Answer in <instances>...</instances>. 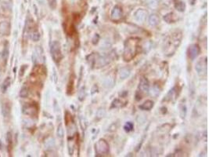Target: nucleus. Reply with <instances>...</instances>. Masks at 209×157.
Listing matches in <instances>:
<instances>
[{"instance_id":"16","label":"nucleus","mask_w":209,"mask_h":157,"mask_svg":"<svg viewBox=\"0 0 209 157\" xmlns=\"http://www.w3.org/2000/svg\"><path fill=\"white\" fill-rule=\"evenodd\" d=\"M31 38L34 42H38L39 41V39L41 38V36H40V33L39 31H34L33 33L31 34Z\"/></svg>"},{"instance_id":"20","label":"nucleus","mask_w":209,"mask_h":157,"mask_svg":"<svg viewBox=\"0 0 209 157\" xmlns=\"http://www.w3.org/2000/svg\"><path fill=\"white\" fill-rule=\"evenodd\" d=\"M64 129H63L62 125L60 124V125L58 126V129H57V136L59 137L60 138H62L63 137H64Z\"/></svg>"},{"instance_id":"15","label":"nucleus","mask_w":209,"mask_h":157,"mask_svg":"<svg viewBox=\"0 0 209 157\" xmlns=\"http://www.w3.org/2000/svg\"><path fill=\"white\" fill-rule=\"evenodd\" d=\"M175 7H176L177 10L180 11V12H183L185 10V9H186V5L183 2L178 1L177 3H175Z\"/></svg>"},{"instance_id":"23","label":"nucleus","mask_w":209,"mask_h":157,"mask_svg":"<svg viewBox=\"0 0 209 157\" xmlns=\"http://www.w3.org/2000/svg\"><path fill=\"white\" fill-rule=\"evenodd\" d=\"M6 142H7L8 144L10 145L12 142H13V137H12V134L10 132H8L6 134Z\"/></svg>"},{"instance_id":"4","label":"nucleus","mask_w":209,"mask_h":157,"mask_svg":"<svg viewBox=\"0 0 209 157\" xmlns=\"http://www.w3.org/2000/svg\"><path fill=\"white\" fill-rule=\"evenodd\" d=\"M200 54V47L197 44H193L188 49V55L190 59H195Z\"/></svg>"},{"instance_id":"6","label":"nucleus","mask_w":209,"mask_h":157,"mask_svg":"<svg viewBox=\"0 0 209 157\" xmlns=\"http://www.w3.org/2000/svg\"><path fill=\"white\" fill-rule=\"evenodd\" d=\"M121 17H122V10L121 8L118 6H114L111 12V19L114 21H118L121 19Z\"/></svg>"},{"instance_id":"21","label":"nucleus","mask_w":209,"mask_h":157,"mask_svg":"<svg viewBox=\"0 0 209 157\" xmlns=\"http://www.w3.org/2000/svg\"><path fill=\"white\" fill-rule=\"evenodd\" d=\"M3 116L6 117V116H9V114H10V108L7 107V105H3Z\"/></svg>"},{"instance_id":"24","label":"nucleus","mask_w":209,"mask_h":157,"mask_svg":"<svg viewBox=\"0 0 209 157\" xmlns=\"http://www.w3.org/2000/svg\"><path fill=\"white\" fill-rule=\"evenodd\" d=\"M78 98L80 99L81 100H82L85 98V89L82 88V89H81V90L79 91V93H78Z\"/></svg>"},{"instance_id":"5","label":"nucleus","mask_w":209,"mask_h":157,"mask_svg":"<svg viewBox=\"0 0 209 157\" xmlns=\"http://www.w3.org/2000/svg\"><path fill=\"white\" fill-rule=\"evenodd\" d=\"M135 18L137 21L140 23H143L146 20L147 16V12L143 9H139L135 13Z\"/></svg>"},{"instance_id":"12","label":"nucleus","mask_w":209,"mask_h":157,"mask_svg":"<svg viewBox=\"0 0 209 157\" xmlns=\"http://www.w3.org/2000/svg\"><path fill=\"white\" fill-rule=\"evenodd\" d=\"M146 5L150 9H156L158 6V0H145Z\"/></svg>"},{"instance_id":"3","label":"nucleus","mask_w":209,"mask_h":157,"mask_svg":"<svg viewBox=\"0 0 209 157\" xmlns=\"http://www.w3.org/2000/svg\"><path fill=\"white\" fill-rule=\"evenodd\" d=\"M96 152L100 155L106 154L109 152V144L105 140L100 139L96 144Z\"/></svg>"},{"instance_id":"18","label":"nucleus","mask_w":209,"mask_h":157,"mask_svg":"<svg viewBox=\"0 0 209 157\" xmlns=\"http://www.w3.org/2000/svg\"><path fill=\"white\" fill-rule=\"evenodd\" d=\"M10 84V78H7V79L4 81L3 86H2L3 92H6V90H7V87H9Z\"/></svg>"},{"instance_id":"10","label":"nucleus","mask_w":209,"mask_h":157,"mask_svg":"<svg viewBox=\"0 0 209 157\" xmlns=\"http://www.w3.org/2000/svg\"><path fill=\"white\" fill-rule=\"evenodd\" d=\"M160 22V18L157 14H152L149 17V24L151 26H156L158 25Z\"/></svg>"},{"instance_id":"25","label":"nucleus","mask_w":209,"mask_h":157,"mask_svg":"<svg viewBox=\"0 0 209 157\" xmlns=\"http://www.w3.org/2000/svg\"><path fill=\"white\" fill-rule=\"evenodd\" d=\"M164 4H166V5H169V3H171V0H161Z\"/></svg>"},{"instance_id":"7","label":"nucleus","mask_w":209,"mask_h":157,"mask_svg":"<svg viewBox=\"0 0 209 157\" xmlns=\"http://www.w3.org/2000/svg\"><path fill=\"white\" fill-rule=\"evenodd\" d=\"M139 90L138 92L143 94H147L149 91V82L145 78H142L139 81Z\"/></svg>"},{"instance_id":"17","label":"nucleus","mask_w":209,"mask_h":157,"mask_svg":"<svg viewBox=\"0 0 209 157\" xmlns=\"http://www.w3.org/2000/svg\"><path fill=\"white\" fill-rule=\"evenodd\" d=\"M20 97L22 98H25L28 96V90L26 87H23L20 91V94H19Z\"/></svg>"},{"instance_id":"11","label":"nucleus","mask_w":209,"mask_h":157,"mask_svg":"<svg viewBox=\"0 0 209 157\" xmlns=\"http://www.w3.org/2000/svg\"><path fill=\"white\" fill-rule=\"evenodd\" d=\"M10 31V24L8 22H3L0 24V32L3 35H6Z\"/></svg>"},{"instance_id":"26","label":"nucleus","mask_w":209,"mask_h":157,"mask_svg":"<svg viewBox=\"0 0 209 157\" xmlns=\"http://www.w3.org/2000/svg\"><path fill=\"white\" fill-rule=\"evenodd\" d=\"M2 76V72H1V70H0V78Z\"/></svg>"},{"instance_id":"14","label":"nucleus","mask_w":209,"mask_h":157,"mask_svg":"<svg viewBox=\"0 0 209 157\" xmlns=\"http://www.w3.org/2000/svg\"><path fill=\"white\" fill-rule=\"evenodd\" d=\"M114 83V77H112L111 75H108L107 77L105 79V81H104V84L106 87H113Z\"/></svg>"},{"instance_id":"8","label":"nucleus","mask_w":209,"mask_h":157,"mask_svg":"<svg viewBox=\"0 0 209 157\" xmlns=\"http://www.w3.org/2000/svg\"><path fill=\"white\" fill-rule=\"evenodd\" d=\"M207 69V62L204 63V64L203 65V61H200L196 64V70L198 72V73L201 75V74H203V73H205L206 72Z\"/></svg>"},{"instance_id":"22","label":"nucleus","mask_w":209,"mask_h":157,"mask_svg":"<svg viewBox=\"0 0 209 157\" xmlns=\"http://www.w3.org/2000/svg\"><path fill=\"white\" fill-rule=\"evenodd\" d=\"M124 129L126 132L131 131V130H132V129H133V124H132L131 122H129V123H127V124L125 125Z\"/></svg>"},{"instance_id":"13","label":"nucleus","mask_w":209,"mask_h":157,"mask_svg":"<svg viewBox=\"0 0 209 157\" xmlns=\"http://www.w3.org/2000/svg\"><path fill=\"white\" fill-rule=\"evenodd\" d=\"M119 75H120V78H121V79L124 80V79L127 78L130 75V70H129V68H121V69L120 70Z\"/></svg>"},{"instance_id":"19","label":"nucleus","mask_w":209,"mask_h":157,"mask_svg":"<svg viewBox=\"0 0 209 157\" xmlns=\"http://www.w3.org/2000/svg\"><path fill=\"white\" fill-rule=\"evenodd\" d=\"M173 14L172 13H168L167 15H165L164 17V19L165 21L167 22V23H172L174 20H173Z\"/></svg>"},{"instance_id":"2","label":"nucleus","mask_w":209,"mask_h":157,"mask_svg":"<svg viewBox=\"0 0 209 157\" xmlns=\"http://www.w3.org/2000/svg\"><path fill=\"white\" fill-rule=\"evenodd\" d=\"M50 53L53 59L55 62L59 63L63 57L62 52H61V47L59 42L53 41L50 46Z\"/></svg>"},{"instance_id":"1","label":"nucleus","mask_w":209,"mask_h":157,"mask_svg":"<svg viewBox=\"0 0 209 157\" xmlns=\"http://www.w3.org/2000/svg\"><path fill=\"white\" fill-rule=\"evenodd\" d=\"M139 40L137 38H130L125 42L124 50V59L125 61H131L136 55Z\"/></svg>"},{"instance_id":"9","label":"nucleus","mask_w":209,"mask_h":157,"mask_svg":"<svg viewBox=\"0 0 209 157\" xmlns=\"http://www.w3.org/2000/svg\"><path fill=\"white\" fill-rule=\"evenodd\" d=\"M153 107H154V102H153L152 100H147V101H145L144 103L142 104L141 105L139 106V108H141L142 110L148 111L150 110Z\"/></svg>"}]
</instances>
